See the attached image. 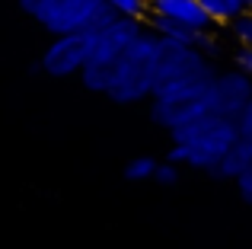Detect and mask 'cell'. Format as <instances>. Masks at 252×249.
<instances>
[{"label":"cell","mask_w":252,"mask_h":249,"mask_svg":"<svg viewBox=\"0 0 252 249\" xmlns=\"http://www.w3.org/2000/svg\"><path fill=\"white\" fill-rule=\"evenodd\" d=\"M236 128H240V141H246V147L252 154V96H249L246 109L240 112V119H236Z\"/></svg>","instance_id":"18"},{"label":"cell","mask_w":252,"mask_h":249,"mask_svg":"<svg viewBox=\"0 0 252 249\" xmlns=\"http://www.w3.org/2000/svg\"><path fill=\"white\" fill-rule=\"evenodd\" d=\"M249 160H252V154H249L246 141H236L233 147H230L227 154H223L220 160L214 163V169H211V176H214V179H230V182H233L236 176H240L243 169L249 166Z\"/></svg>","instance_id":"10"},{"label":"cell","mask_w":252,"mask_h":249,"mask_svg":"<svg viewBox=\"0 0 252 249\" xmlns=\"http://www.w3.org/2000/svg\"><path fill=\"white\" fill-rule=\"evenodd\" d=\"M211 70V61L198 48L185 42H172V38L157 35V51H154V93L166 90L172 83L191 80V77Z\"/></svg>","instance_id":"6"},{"label":"cell","mask_w":252,"mask_h":249,"mask_svg":"<svg viewBox=\"0 0 252 249\" xmlns=\"http://www.w3.org/2000/svg\"><path fill=\"white\" fill-rule=\"evenodd\" d=\"M236 192H240V198L246 201V205H252V160H249V166L243 169L240 176H236Z\"/></svg>","instance_id":"20"},{"label":"cell","mask_w":252,"mask_h":249,"mask_svg":"<svg viewBox=\"0 0 252 249\" xmlns=\"http://www.w3.org/2000/svg\"><path fill=\"white\" fill-rule=\"evenodd\" d=\"M154 51H157V35L150 29H144L125 48V55L115 64V77L105 90L112 102L134 106V102H147L154 96Z\"/></svg>","instance_id":"4"},{"label":"cell","mask_w":252,"mask_h":249,"mask_svg":"<svg viewBox=\"0 0 252 249\" xmlns=\"http://www.w3.org/2000/svg\"><path fill=\"white\" fill-rule=\"evenodd\" d=\"M211 77H214V67L191 77V80L172 83L166 90H157L150 96V122H157L166 131H176L182 124L208 115L211 112V96H208L211 93Z\"/></svg>","instance_id":"5"},{"label":"cell","mask_w":252,"mask_h":249,"mask_svg":"<svg viewBox=\"0 0 252 249\" xmlns=\"http://www.w3.org/2000/svg\"><path fill=\"white\" fill-rule=\"evenodd\" d=\"M169 137H172V144H169L166 160L185 169L211 173L214 163L240 141V128H236L233 119H220V115L208 112L201 119L169 131Z\"/></svg>","instance_id":"1"},{"label":"cell","mask_w":252,"mask_h":249,"mask_svg":"<svg viewBox=\"0 0 252 249\" xmlns=\"http://www.w3.org/2000/svg\"><path fill=\"white\" fill-rule=\"evenodd\" d=\"M211 112L220 119H240V112L246 109L252 96V80L240 70H214L211 77Z\"/></svg>","instance_id":"8"},{"label":"cell","mask_w":252,"mask_h":249,"mask_svg":"<svg viewBox=\"0 0 252 249\" xmlns=\"http://www.w3.org/2000/svg\"><path fill=\"white\" fill-rule=\"evenodd\" d=\"M240 6H243V13H252V0H240Z\"/></svg>","instance_id":"21"},{"label":"cell","mask_w":252,"mask_h":249,"mask_svg":"<svg viewBox=\"0 0 252 249\" xmlns=\"http://www.w3.org/2000/svg\"><path fill=\"white\" fill-rule=\"evenodd\" d=\"M179 169H182V166H176L172 160L157 163V169H154V182H160V186H176V182H179Z\"/></svg>","instance_id":"17"},{"label":"cell","mask_w":252,"mask_h":249,"mask_svg":"<svg viewBox=\"0 0 252 249\" xmlns=\"http://www.w3.org/2000/svg\"><path fill=\"white\" fill-rule=\"evenodd\" d=\"M150 13L163 19H172L179 26H189V29H214L208 19V13L201 10L198 0H150Z\"/></svg>","instance_id":"9"},{"label":"cell","mask_w":252,"mask_h":249,"mask_svg":"<svg viewBox=\"0 0 252 249\" xmlns=\"http://www.w3.org/2000/svg\"><path fill=\"white\" fill-rule=\"evenodd\" d=\"M90 32H67V35H51V45H45L42 58L32 70L35 74H48V77H77L86 64V55H90Z\"/></svg>","instance_id":"7"},{"label":"cell","mask_w":252,"mask_h":249,"mask_svg":"<svg viewBox=\"0 0 252 249\" xmlns=\"http://www.w3.org/2000/svg\"><path fill=\"white\" fill-rule=\"evenodd\" d=\"M191 48H198V51H201V55L211 61V58L220 55V38H217L211 29H198L195 38H191Z\"/></svg>","instance_id":"15"},{"label":"cell","mask_w":252,"mask_h":249,"mask_svg":"<svg viewBox=\"0 0 252 249\" xmlns=\"http://www.w3.org/2000/svg\"><path fill=\"white\" fill-rule=\"evenodd\" d=\"M157 163H160V160H154V156H147V154L134 156V160L125 163V179H128V182H147V179H154Z\"/></svg>","instance_id":"14"},{"label":"cell","mask_w":252,"mask_h":249,"mask_svg":"<svg viewBox=\"0 0 252 249\" xmlns=\"http://www.w3.org/2000/svg\"><path fill=\"white\" fill-rule=\"evenodd\" d=\"M19 10L35 19L48 35L99 32L115 19L105 0H19Z\"/></svg>","instance_id":"3"},{"label":"cell","mask_w":252,"mask_h":249,"mask_svg":"<svg viewBox=\"0 0 252 249\" xmlns=\"http://www.w3.org/2000/svg\"><path fill=\"white\" fill-rule=\"evenodd\" d=\"M115 16H128V19H147L150 16V0H105Z\"/></svg>","instance_id":"13"},{"label":"cell","mask_w":252,"mask_h":249,"mask_svg":"<svg viewBox=\"0 0 252 249\" xmlns=\"http://www.w3.org/2000/svg\"><path fill=\"white\" fill-rule=\"evenodd\" d=\"M144 23H147V29L154 32V35H160V38H172V42H185V45H191V38H195V29L179 26V23H172V19H163V16H154V13H150Z\"/></svg>","instance_id":"11"},{"label":"cell","mask_w":252,"mask_h":249,"mask_svg":"<svg viewBox=\"0 0 252 249\" xmlns=\"http://www.w3.org/2000/svg\"><path fill=\"white\" fill-rule=\"evenodd\" d=\"M233 67L240 70V74H246L252 80V45H240L233 55Z\"/></svg>","instance_id":"19"},{"label":"cell","mask_w":252,"mask_h":249,"mask_svg":"<svg viewBox=\"0 0 252 249\" xmlns=\"http://www.w3.org/2000/svg\"><path fill=\"white\" fill-rule=\"evenodd\" d=\"M201 3V10L208 13L211 26H227L230 19H236L243 13L240 0H198Z\"/></svg>","instance_id":"12"},{"label":"cell","mask_w":252,"mask_h":249,"mask_svg":"<svg viewBox=\"0 0 252 249\" xmlns=\"http://www.w3.org/2000/svg\"><path fill=\"white\" fill-rule=\"evenodd\" d=\"M227 29L236 45H252V13H240L236 19L227 23Z\"/></svg>","instance_id":"16"},{"label":"cell","mask_w":252,"mask_h":249,"mask_svg":"<svg viewBox=\"0 0 252 249\" xmlns=\"http://www.w3.org/2000/svg\"><path fill=\"white\" fill-rule=\"evenodd\" d=\"M144 29H147V23H141V19L115 16L109 26H102L99 32H90V35H93L90 55H86L83 70L77 74V77H80V83L90 90V93L105 96V90H109L112 77H115L118 58L125 55V48H128V45L134 42V38L141 35Z\"/></svg>","instance_id":"2"}]
</instances>
